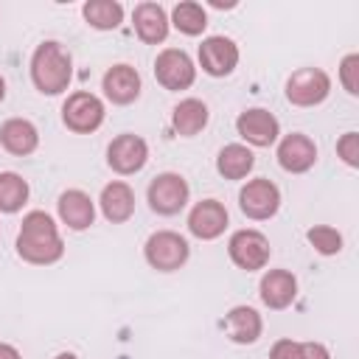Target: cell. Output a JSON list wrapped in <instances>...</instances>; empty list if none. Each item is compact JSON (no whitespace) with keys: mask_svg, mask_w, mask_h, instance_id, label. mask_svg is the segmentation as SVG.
<instances>
[{"mask_svg":"<svg viewBox=\"0 0 359 359\" xmlns=\"http://www.w3.org/2000/svg\"><path fill=\"white\" fill-rule=\"evenodd\" d=\"M107 118V109H104V101L87 90H79V93H70L67 101L62 104V121L70 132L76 135H90L95 132Z\"/></svg>","mask_w":359,"mask_h":359,"instance_id":"cell-4","label":"cell"},{"mask_svg":"<svg viewBox=\"0 0 359 359\" xmlns=\"http://www.w3.org/2000/svg\"><path fill=\"white\" fill-rule=\"evenodd\" d=\"M306 238L309 244L320 252V255H337L342 252V233L337 227H328V224H314L306 230Z\"/></svg>","mask_w":359,"mask_h":359,"instance_id":"cell-27","label":"cell"},{"mask_svg":"<svg viewBox=\"0 0 359 359\" xmlns=\"http://www.w3.org/2000/svg\"><path fill=\"white\" fill-rule=\"evenodd\" d=\"M149 160V143L140 135H118L112 137V143L107 146V163L115 174H137Z\"/></svg>","mask_w":359,"mask_h":359,"instance_id":"cell-10","label":"cell"},{"mask_svg":"<svg viewBox=\"0 0 359 359\" xmlns=\"http://www.w3.org/2000/svg\"><path fill=\"white\" fill-rule=\"evenodd\" d=\"M28 202V182L17 171H0V213H17Z\"/></svg>","mask_w":359,"mask_h":359,"instance_id":"cell-26","label":"cell"},{"mask_svg":"<svg viewBox=\"0 0 359 359\" xmlns=\"http://www.w3.org/2000/svg\"><path fill=\"white\" fill-rule=\"evenodd\" d=\"M224 325L236 345H252L264 331V320L252 306H233L224 317Z\"/></svg>","mask_w":359,"mask_h":359,"instance_id":"cell-21","label":"cell"},{"mask_svg":"<svg viewBox=\"0 0 359 359\" xmlns=\"http://www.w3.org/2000/svg\"><path fill=\"white\" fill-rule=\"evenodd\" d=\"M98 205H101V213H104L107 222L123 224L135 213V191L123 180H115V182H109V185L101 188Z\"/></svg>","mask_w":359,"mask_h":359,"instance_id":"cell-19","label":"cell"},{"mask_svg":"<svg viewBox=\"0 0 359 359\" xmlns=\"http://www.w3.org/2000/svg\"><path fill=\"white\" fill-rule=\"evenodd\" d=\"M17 255L36 266L56 264L65 255V241L59 236V227L45 210H31L22 216L17 233Z\"/></svg>","mask_w":359,"mask_h":359,"instance_id":"cell-1","label":"cell"},{"mask_svg":"<svg viewBox=\"0 0 359 359\" xmlns=\"http://www.w3.org/2000/svg\"><path fill=\"white\" fill-rule=\"evenodd\" d=\"M238 208L252 222L272 219L278 213V208H280V188L266 177L247 180L244 188L238 191Z\"/></svg>","mask_w":359,"mask_h":359,"instance_id":"cell-7","label":"cell"},{"mask_svg":"<svg viewBox=\"0 0 359 359\" xmlns=\"http://www.w3.org/2000/svg\"><path fill=\"white\" fill-rule=\"evenodd\" d=\"M331 93V76L320 67H300L286 79V98L294 107H317Z\"/></svg>","mask_w":359,"mask_h":359,"instance_id":"cell-8","label":"cell"},{"mask_svg":"<svg viewBox=\"0 0 359 359\" xmlns=\"http://www.w3.org/2000/svg\"><path fill=\"white\" fill-rule=\"evenodd\" d=\"M0 146L8 151V154H17V157H25L31 151H36L39 146V132L31 121L25 118H8L3 126H0Z\"/></svg>","mask_w":359,"mask_h":359,"instance_id":"cell-20","label":"cell"},{"mask_svg":"<svg viewBox=\"0 0 359 359\" xmlns=\"http://www.w3.org/2000/svg\"><path fill=\"white\" fill-rule=\"evenodd\" d=\"M143 255H146V264L157 272H174L180 266H185L188 255H191V247L185 241V236L174 233V230H157L146 238L143 244Z\"/></svg>","mask_w":359,"mask_h":359,"instance_id":"cell-3","label":"cell"},{"mask_svg":"<svg viewBox=\"0 0 359 359\" xmlns=\"http://www.w3.org/2000/svg\"><path fill=\"white\" fill-rule=\"evenodd\" d=\"M208 104L199 98H182L174 109H171V126L180 137H194L208 126Z\"/></svg>","mask_w":359,"mask_h":359,"instance_id":"cell-22","label":"cell"},{"mask_svg":"<svg viewBox=\"0 0 359 359\" xmlns=\"http://www.w3.org/2000/svg\"><path fill=\"white\" fill-rule=\"evenodd\" d=\"M255 165V154L244 143H227L216 157V171L224 180H244Z\"/></svg>","mask_w":359,"mask_h":359,"instance_id":"cell-23","label":"cell"},{"mask_svg":"<svg viewBox=\"0 0 359 359\" xmlns=\"http://www.w3.org/2000/svg\"><path fill=\"white\" fill-rule=\"evenodd\" d=\"M81 14H84L87 25H93L98 31H112L123 20V6L118 0H87L81 6Z\"/></svg>","mask_w":359,"mask_h":359,"instance_id":"cell-25","label":"cell"},{"mask_svg":"<svg viewBox=\"0 0 359 359\" xmlns=\"http://www.w3.org/2000/svg\"><path fill=\"white\" fill-rule=\"evenodd\" d=\"M154 79L165 90H188L196 79V65L182 48H165L154 59Z\"/></svg>","mask_w":359,"mask_h":359,"instance_id":"cell-9","label":"cell"},{"mask_svg":"<svg viewBox=\"0 0 359 359\" xmlns=\"http://www.w3.org/2000/svg\"><path fill=\"white\" fill-rule=\"evenodd\" d=\"M337 154L345 165L351 168H359V135L356 132H345L339 140H337Z\"/></svg>","mask_w":359,"mask_h":359,"instance_id":"cell-29","label":"cell"},{"mask_svg":"<svg viewBox=\"0 0 359 359\" xmlns=\"http://www.w3.org/2000/svg\"><path fill=\"white\" fill-rule=\"evenodd\" d=\"M0 359H22V356H20V351H17L14 345L0 342Z\"/></svg>","mask_w":359,"mask_h":359,"instance_id":"cell-32","label":"cell"},{"mask_svg":"<svg viewBox=\"0 0 359 359\" xmlns=\"http://www.w3.org/2000/svg\"><path fill=\"white\" fill-rule=\"evenodd\" d=\"M101 90L112 104L126 107L140 95V73L132 65H123V62L112 65L101 79Z\"/></svg>","mask_w":359,"mask_h":359,"instance_id":"cell-15","label":"cell"},{"mask_svg":"<svg viewBox=\"0 0 359 359\" xmlns=\"http://www.w3.org/2000/svg\"><path fill=\"white\" fill-rule=\"evenodd\" d=\"M236 132L241 135V140H247L250 146H258V149H266L278 140L280 135V123L278 118L264 109V107H252V109H244L238 118H236Z\"/></svg>","mask_w":359,"mask_h":359,"instance_id":"cell-11","label":"cell"},{"mask_svg":"<svg viewBox=\"0 0 359 359\" xmlns=\"http://www.w3.org/2000/svg\"><path fill=\"white\" fill-rule=\"evenodd\" d=\"M56 208H59L62 224H67L70 230H87L95 222V202L81 188H67L59 196Z\"/></svg>","mask_w":359,"mask_h":359,"instance_id":"cell-18","label":"cell"},{"mask_svg":"<svg viewBox=\"0 0 359 359\" xmlns=\"http://www.w3.org/2000/svg\"><path fill=\"white\" fill-rule=\"evenodd\" d=\"M199 65L213 79L230 76L236 70V65H238V45L230 36H222V34L208 36L199 45Z\"/></svg>","mask_w":359,"mask_h":359,"instance_id":"cell-12","label":"cell"},{"mask_svg":"<svg viewBox=\"0 0 359 359\" xmlns=\"http://www.w3.org/2000/svg\"><path fill=\"white\" fill-rule=\"evenodd\" d=\"M230 216H227V208L219 202V199H202L191 208L188 213V230L191 236L202 238V241H213L224 233Z\"/></svg>","mask_w":359,"mask_h":359,"instance_id":"cell-13","label":"cell"},{"mask_svg":"<svg viewBox=\"0 0 359 359\" xmlns=\"http://www.w3.org/2000/svg\"><path fill=\"white\" fill-rule=\"evenodd\" d=\"M300 359H331L323 342H300Z\"/></svg>","mask_w":359,"mask_h":359,"instance_id":"cell-31","label":"cell"},{"mask_svg":"<svg viewBox=\"0 0 359 359\" xmlns=\"http://www.w3.org/2000/svg\"><path fill=\"white\" fill-rule=\"evenodd\" d=\"M132 25H135V34H137L143 42H149V45L163 42V39L168 36V28H171L165 8H163L160 3H151V0L135 6V11H132Z\"/></svg>","mask_w":359,"mask_h":359,"instance_id":"cell-17","label":"cell"},{"mask_svg":"<svg viewBox=\"0 0 359 359\" xmlns=\"http://www.w3.org/2000/svg\"><path fill=\"white\" fill-rule=\"evenodd\" d=\"M188 196H191V188L185 182L182 174H174V171H163L157 174L149 188H146V199H149V208L160 216H174L180 213L185 205H188Z\"/></svg>","mask_w":359,"mask_h":359,"instance_id":"cell-5","label":"cell"},{"mask_svg":"<svg viewBox=\"0 0 359 359\" xmlns=\"http://www.w3.org/2000/svg\"><path fill=\"white\" fill-rule=\"evenodd\" d=\"M168 22H171L180 34H185V36H199V34L208 28V11H205L202 3H196V0H182V3H177V6L171 8Z\"/></svg>","mask_w":359,"mask_h":359,"instance_id":"cell-24","label":"cell"},{"mask_svg":"<svg viewBox=\"0 0 359 359\" xmlns=\"http://www.w3.org/2000/svg\"><path fill=\"white\" fill-rule=\"evenodd\" d=\"M227 252H230V261L244 269V272H255V269H264L269 264V255H272V247H269V238L261 233V230H252V227H244V230H236L227 241Z\"/></svg>","mask_w":359,"mask_h":359,"instance_id":"cell-6","label":"cell"},{"mask_svg":"<svg viewBox=\"0 0 359 359\" xmlns=\"http://www.w3.org/2000/svg\"><path fill=\"white\" fill-rule=\"evenodd\" d=\"M278 163L289 174H306L317 163V146H314V140L309 135H303V132L283 135L280 143H278Z\"/></svg>","mask_w":359,"mask_h":359,"instance_id":"cell-14","label":"cell"},{"mask_svg":"<svg viewBox=\"0 0 359 359\" xmlns=\"http://www.w3.org/2000/svg\"><path fill=\"white\" fill-rule=\"evenodd\" d=\"M258 294H261L264 306H269L275 311L289 309L297 297V278L289 269H269V272H264V278L258 283Z\"/></svg>","mask_w":359,"mask_h":359,"instance_id":"cell-16","label":"cell"},{"mask_svg":"<svg viewBox=\"0 0 359 359\" xmlns=\"http://www.w3.org/2000/svg\"><path fill=\"white\" fill-rule=\"evenodd\" d=\"M269 359H300V342L297 339H278L269 351Z\"/></svg>","mask_w":359,"mask_h":359,"instance_id":"cell-30","label":"cell"},{"mask_svg":"<svg viewBox=\"0 0 359 359\" xmlns=\"http://www.w3.org/2000/svg\"><path fill=\"white\" fill-rule=\"evenodd\" d=\"M73 79V56L62 48V42L48 39L36 45L31 56V81L42 95H59L70 87Z\"/></svg>","mask_w":359,"mask_h":359,"instance_id":"cell-2","label":"cell"},{"mask_svg":"<svg viewBox=\"0 0 359 359\" xmlns=\"http://www.w3.org/2000/svg\"><path fill=\"white\" fill-rule=\"evenodd\" d=\"M53 359H76V353H70V351H65V353H56Z\"/></svg>","mask_w":359,"mask_h":359,"instance_id":"cell-33","label":"cell"},{"mask_svg":"<svg viewBox=\"0 0 359 359\" xmlns=\"http://www.w3.org/2000/svg\"><path fill=\"white\" fill-rule=\"evenodd\" d=\"M3 98H6V79L0 76V104H3Z\"/></svg>","mask_w":359,"mask_h":359,"instance_id":"cell-34","label":"cell"},{"mask_svg":"<svg viewBox=\"0 0 359 359\" xmlns=\"http://www.w3.org/2000/svg\"><path fill=\"white\" fill-rule=\"evenodd\" d=\"M339 81L351 95H359V53H348L339 62Z\"/></svg>","mask_w":359,"mask_h":359,"instance_id":"cell-28","label":"cell"}]
</instances>
